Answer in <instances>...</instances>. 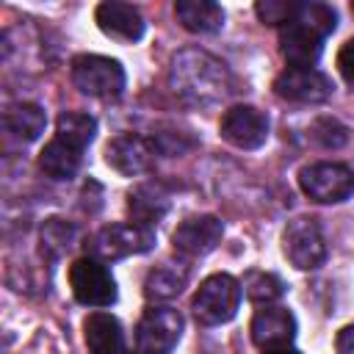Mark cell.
<instances>
[{
  "label": "cell",
  "instance_id": "6da1fadb",
  "mask_svg": "<svg viewBox=\"0 0 354 354\" xmlns=\"http://www.w3.org/2000/svg\"><path fill=\"white\" fill-rule=\"evenodd\" d=\"M171 91L196 108H210L224 102L235 91V77L221 58L202 47H185L171 58L169 66Z\"/></svg>",
  "mask_w": 354,
  "mask_h": 354
},
{
  "label": "cell",
  "instance_id": "7a4b0ae2",
  "mask_svg": "<svg viewBox=\"0 0 354 354\" xmlns=\"http://www.w3.org/2000/svg\"><path fill=\"white\" fill-rule=\"evenodd\" d=\"M241 293H243V288L235 277L213 274L196 288V293L191 299V310H194L199 324L218 326V324H227L235 318L238 304H241Z\"/></svg>",
  "mask_w": 354,
  "mask_h": 354
},
{
  "label": "cell",
  "instance_id": "3957f363",
  "mask_svg": "<svg viewBox=\"0 0 354 354\" xmlns=\"http://www.w3.org/2000/svg\"><path fill=\"white\" fill-rule=\"evenodd\" d=\"M124 69L119 61L105 55H77L72 58V83L80 94L116 100L124 91Z\"/></svg>",
  "mask_w": 354,
  "mask_h": 354
},
{
  "label": "cell",
  "instance_id": "277c9868",
  "mask_svg": "<svg viewBox=\"0 0 354 354\" xmlns=\"http://www.w3.org/2000/svg\"><path fill=\"white\" fill-rule=\"evenodd\" d=\"M152 246H155L152 227H141V224L130 221V224L102 227L91 238L88 252H91V257H97L102 263H113V260H122V257H130V254H144Z\"/></svg>",
  "mask_w": 354,
  "mask_h": 354
},
{
  "label": "cell",
  "instance_id": "5b68a950",
  "mask_svg": "<svg viewBox=\"0 0 354 354\" xmlns=\"http://www.w3.org/2000/svg\"><path fill=\"white\" fill-rule=\"evenodd\" d=\"M69 288L86 307H111L116 301V282L108 266L97 257H77L69 266Z\"/></svg>",
  "mask_w": 354,
  "mask_h": 354
},
{
  "label": "cell",
  "instance_id": "8992f818",
  "mask_svg": "<svg viewBox=\"0 0 354 354\" xmlns=\"http://www.w3.org/2000/svg\"><path fill=\"white\" fill-rule=\"evenodd\" d=\"M299 185L313 202H346L354 194V171L343 163H310L299 171Z\"/></svg>",
  "mask_w": 354,
  "mask_h": 354
},
{
  "label": "cell",
  "instance_id": "52a82bcc",
  "mask_svg": "<svg viewBox=\"0 0 354 354\" xmlns=\"http://www.w3.org/2000/svg\"><path fill=\"white\" fill-rule=\"evenodd\" d=\"M183 335V315L171 307H149L136 326V346L141 354H171Z\"/></svg>",
  "mask_w": 354,
  "mask_h": 354
},
{
  "label": "cell",
  "instance_id": "ba28073f",
  "mask_svg": "<svg viewBox=\"0 0 354 354\" xmlns=\"http://www.w3.org/2000/svg\"><path fill=\"white\" fill-rule=\"evenodd\" d=\"M282 249L299 271H313L326 260V241L315 218H293L282 232Z\"/></svg>",
  "mask_w": 354,
  "mask_h": 354
},
{
  "label": "cell",
  "instance_id": "9c48e42d",
  "mask_svg": "<svg viewBox=\"0 0 354 354\" xmlns=\"http://www.w3.org/2000/svg\"><path fill=\"white\" fill-rule=\"evenodd\" d=\"M218 133L238 149H257L268 138V119L254 105H232L230 111H224Z\"/></svg>",
  "mask_w": 354,
  "mask_h": 354
},
{
  "label": "cell",
  "instance_id": "30bf717a",
  "mask_svg": "<svg viewBox=\"0 0 354 354\" xmlns=\"http://www.w3.org/2000/svg\"><path fill=\"white\" fill-rule=\"evenodd\" d=\"M274 91H277V97H282L288 102L315 105V102H324V100L332 97L335 83L318 69H293V66H288L285 72L277 75Z\"/></svg>",
  "mask_w": 354,
  "mask_h": 354
},
{
  "label": "cell",
  "instance_id": "8fae6325",
  "mask_svg": "<svg viewBox=\"0 0 354 354\" xmlns=\"http://www.w3.org/2000/svg\"><path fill=\"white\" fill-rule=\"evenodd\" d=\"M252 343L263 351L288 348L296 337V318L288 307L279 304H263L252 318Z\"/></svg>",
  "mask_w": 354,
  "mask_h": 354
},
{
  "label": "cell",
  "instance_id": "7c38bea8",
  "mask_svg": "<svg viewBox=\"0 0 354 354\" xmlns=\"http://www.w3.org/2000/svg\"><path fill=\"white\" fill-rule=\"evenodd\" d=\"M155 144L152 138H144L138 133H122L116 138L108 141L105 147V160L111 169H116L119 174H127V177H136V174H144L152 160H155Z\"/></svg>",
  "mask_w": 354,
  "mask_h": 354
},
{
  "label": "cell",
  "instance_id": "4fadbf2b",
  "mask_svg": "<svg viewBox=\"0 0 354 354\" xmlns=\"http://www.w3.org/2000/svg\"><path fill=\"white\" fill-rule=\"evenodd\" d=\"M221 235H224V224L216 216L202 213V216H191L183 224H177L171 243L185 257H202L218 246Z\"/></svg>",
  "mask_w": 354,
  "mask_h": 354
},
{
  "label": "cell",
  "instance_id": "5bb4252c",
  "mask_svg": "<svg viewBox=\"0 0 354 354\" xmlns=\"http://www.w3.org/2000/svg\"><path fill=\"white\" fill-rule=\"evenodd\" d=\"M94 19L100 25V30L111 39H119V41H138L144 36V17L136 6L130 3H116V0H108V3H100L97 11H94Z\"/></svg>",
  "mask_w": 354,
  "mask_h": 354
},
{
  "label": "cell",
  "instance_id": "9a60e30c",
  "mask_svg": "<svg viewBox=\"0 0 354 354\" xmlns=\"http://www.w3.org/2000/svg\"><path fill=\"white\" fill-rule=\"evenodd\" d=\"M321 50H324V36H318L315 30L299 22L285 25L279 33V53L293 69H313L321 58Z\"/></svg>",
  "mask_w": 354,
  "mask_h": 354
},
{
  "label": "cell",
  "instance_id": "2e32d148",
  "mask_svg": "<svg viewBox=\"0 0 354 354\" xmlns=\"http://www.w3.org/2000/svg\"><path fill=\"white\" fill-rule=\"evenodd\" d=\"M83 337L88 354H124L122 324L108 313H91L83 321Z\"/></svg>",
  "mask_w": 354,
  "mask_h": 354
},
{
  "label": "cell",
  "instance_id": "e0dca14e",
  "mask_svg": "<svg viewBox=\"0 0 354 354\" xmlns=\"http://www.w3.org/2000/svg\"><path fill=\"white\" fill-rule=\"evenodd\" d=\"M127 210L136 224L152 227L158 224L169 210V194L158 183H141L127 194Z\"/></svg>",
  "mask_w": 354,
  "mask_h": 354
},
{
  "label": "cell",
  "instance_id": "ac0fdd59",
  "mask_svg": "<svg viewBox=\"0 0 354 354\" xmlns=\"http://www.w3.org/2000/svg\"><path fill=\"white\" fill-rule=\"evenodd\" d=\"M83 163V149L66 144L64 138H50L39 155V169L50 180H72Z\"/></svg>",
  "mask_w": 354,
  "mask_h": 354
},
{
  "label": "cell",
  "instance_id": "d6986e66",
  "mask_svg": "<svg viewBox=\"0 0 354 354\" xmlns=\"http://www.w3.org/2000/svg\"><path fill=\"white\" fill-rule=\"evenodd\" d=\"M174 14L191 33H216L224 25V11L213 0H177Z\"/></svg>",
  "mask_w": 354,
  "mask_h": 354
},
{
  "label": "cell",
  "instance_id": "ffe728a7",
  "mask_svg": "<svg viewBox=\"0 0 354 354\" xmlns=\"http://www.w3.org/2000/svg\"><path fill=\"white\" fill-rule=\"evenodd\" d=\"M188 285V266L183 263H160L144 279V296L149 301H169L183 293Z\"/></svg>",
  "mask_w": 354,
  "mask_h": 354
},
{
  "label": "cell",
  "instance_id": "44dd1931",
  "mask_svg": "<svg viewBox=\"0 0 354 354\" xmlns=\"http://www.w3.org/2000/svg\"><path fill=\"white\" fill-rule=\"evenodd\" d=\"M44 124H47V116L33 102H19L6 111V130L19 141H36L44 133Z\"/></svg>",
  "mask_w": 354,
  "mask_h": 354
},
{
  "label": "cell",
  "instance_id": "7402d4cb",
  "mask_svg": "<svg viewBox=\"0 0 354 354\" xmlns=\"http://www.w3.org/2000/svg\"><path fill=\"white\" fill-rule=\"evenodd\" d=\"M94 133H97V122L83 111H64L55 122V136L77 149H86L94 141Z\"/></svg>",
  "mask_w": 354,
  "mask_h": 354
},
{
  "label": "cell",
  "instance_id": "603a6c76",
  "mask_svg": "<svg viewBox=\"0 0 354 354\" xmlns=\"http://www.w3.org/2000/svg\"><path fill=\"white\" fill-rule=\"evenodd\" d=\"M241 288L254 304H271L285 293V282L271 271H249Z\"/></svg>",
  "mask_w": 354,
  "mask_h": 354
},
{
  "label": "cell",
  "instance_id": "cb8c5ba5",
  "mask_svg": "<svg viewBox=\"0 0 354 354\" xmlns=\"http://www.w3.org/2000/svg\"><path fill=\"white\" fill-rule=\"evenodd\" d=\"M293 22H299V25H304V28H310L318 36L326 39L337 25V14L326 3H299V11H296Z\"/></svg>",
  "mask_w": 354,
  "mask_h": 354
},
{
  "label": "cell",
  "instance_id": "d4e9b609",
  "mask_svg": "<svg viewBox=\"0 0 354 354\" xmlns=\"http://www.w3.org/2000/svg\"><path fill=\"white\" fill-rule=\"evenodd\" d=\"M75 243V227L66 224L64 218H47L41 227V249L50 252L53 257L64 254Z\"/></svg>",
  "mask_w": 354,
  "mask_h": 354
},
{
  "label": "cell",
  "instance_id": "484cf974",
  "mask_svg": "<svg viewBox=\"0 0 354 354\" xmlns=\"http://www.w3.org/2000/svg\"><path fill=\"white\" fill-rule=\"evenodd\" d=\"M310 138L324 149H337V147H343L348 141V127L340 124L332 116H321V119H315L310 124Z\"/></svg>",
  "mask_w": 354,
  "mask_h": 354
},
{
  "label": "cell",
  "instance_id": "4316f807",
  "mask_svg": "<svg viewBox=\"0 0 354 354\" xmlns=\"http://www.w3.org/2000/svg\"><path fill=\"white\" fill-rule=\"evenodd\" d=\"M254 11H257L260 22H266V25H282L285 28V25H290L296 19L299 3H293V0H260L254 6Z\"/></svg>",
  "mask_w": 354,
  "mask_h": 354
},
{
  "label": "cell",
  "instance_id": "83f0119b",
  "mask_svg": "<svg viewBox=\"0 0 354 354\" xmlns=\"http://www.w3.org/2000/svg\"><path fill=\"white\" fill-rule=\"evenodd\" d=\"M337 69H340L343 80L354 86V39H348L340 47V53H337Z\"/></svg>",
  "mask_w": 354,
  "mask_h": 354
},
{
  "label": "cell",
  "instance_id": "f1b7e54d",
  "mask_svg": "<svg viewBox=\"0 0 354 354\" xmlns=\"http://www.w3.org/2000/svg\"><path fill=\"white\" fill-rule=\"evenodd\" d=\"M335 348H337V354H354V324H348L337 332Z\"/></svg>",
  "mask_w": 354,
  "mask_h": 354
},
{
  "label": "cell",
  "instance_id": "f546056e",
  "mask_svg": "<svg viewBox=\"0 0 354 354\" xmlns=\"http://www.w3.org/2000/svg\"><path fill=\"white\" fill-rule=\"evenodd\" d=\"M266 354H301V351H296V348H274V351H266Z\"/></svg>",
  "mask_w": 354,
  "mask_h": 354
},
{
  "label": "cell",
  "instance_id": "4dcf8cb0",
  "mask_svg": "<svg viewBox=\"0 0 354 354\" xmlns=\"http://www.w3.org/2000/svg\"><path fill=\"white\" fill-rule=\"evenodd\" d=\"M351 11H354V3H351Z\"/></svg>",
  "mask_w": 354,
  "mask_h": 354
}]
</instances>
